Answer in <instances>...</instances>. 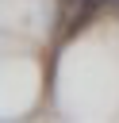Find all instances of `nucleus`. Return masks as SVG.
I'll return each instance as SVG.
<instances>
[{
  "mask_svg": "<svg viewBox=\"0 0 119 123\" xmlns=\"http://www.w3.org/2000/svg\"><path fill=\"white\" fill-rule=\"evenodd\" d=\"M84 8H96V4H107V0H81Z\"/></svg>",
  "mask_w": 119,
  "mask_h": 123,
  "instance_id": "f257e3e1",
  "label": "nucleus"
}]
</instances>
